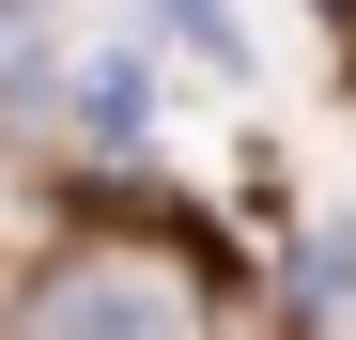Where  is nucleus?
<instances>
[{
    "label": "nucleus",
    "mask_w": 356,
    "mask_h": 340,
    "mask_svg": "<svg viewBox=\"0 0 356 340\" xmlns=\"http://www.w3.org/2000/svg\"><path fill=\"white\" fill-rule=\"evenodd\" d=\"M31 340H186V309L155 278H124V263H78V278L31 294Z\"/></svg>",
    "instance_id": "nucleus-1"
},
{
    "label": "nucleus",
    "mask_w": 356,
    "mask_h": 340,
    "mask_svg": "<svg viewBox=\"0 0 356 340\" xmlns=\"http://www.w3.org/2000/svg\"><path fill=\"white\" fill-rule=\"evenodd\" d=\"M155 16H170V46H202V62L232 78V62H248V31H232V0H155Z\"/></svg>",
    "instance_id": "nucleus-2"
},
{
    "label": "nucleus",
    "mask_w": 356,
    "mask_h": 340,
    "mask_svg": "<svg viewBox=\"0 0 356 340\" xmlns=\"http://www.w3.org/2000/svg\"><path fill=\"white\" fill-rule=\"evenodd\" d=\"M78 108H93V124H108V139H124V124H140V62H124V46H108V62L78 78Z\"/></svg>",
    "instance_id": "nucleus-3"
}]
</instances>
